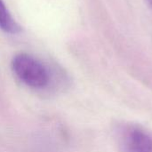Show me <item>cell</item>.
<instances>
[{
    "mask_svg": "<svg viewBox=\"0 0 152 152\" xmlns=\"http://www.w3.org/2000/svg\"><path fill=\"white\" fill-rule=\"evenodd\" d=\"M12 69L21 83L32 89H45L51 82V74L47 67L28 53L16 54L12 61Z\"/></svg>",
    "mask_w": 152,
    "mask_h": 152,
    "instance_id": "6da1fadb",
    "label": "cell"
},
{
    "mask_svg": "<svg viewBox=\"0 0 152 152\" xmlns=\"http://www.w3.org/2000/svg\"><path fill=\"white\" fill-rule=\"evenodd\" d=\"M118 152H152V130L137 123H118L114 129Z\"/></svg>",
    "mask_w": 152,
    "mask_h": 152,
    "instance_id": "7a4b0ae2",
    "label": "cell"
},
{
    "mask_svg": "<svg viewBox=\"0 0 152 152\" xmlns=\"http://www.w3.org/2000/svg\"><path fill=\"white\" fill-rule=\"evenodd\" d=\"M0 28L9 34H17L20 27L12 17L3 0H0Z\"/></svg>",
    "mask_w": 152,
    "mask_h": 152,
    "instance_id": "3957f363",
    "label": "cell"
},
{
    "mask_svg": "<svg viewBox=\"0 0 152 152\" xmlns=\"http://www.w3.org/2000/svg\"><path fill=\"white\" fill-rule=\"evenodd\" d=\"M148 1H149V3L151 4V5L152 6V0H148Z\"/></svg>",
    "mask_w": 152,
    "mask_h": 152,
    "instance_id": "277c9868",
    "label": "cell"
}]
</instances>
